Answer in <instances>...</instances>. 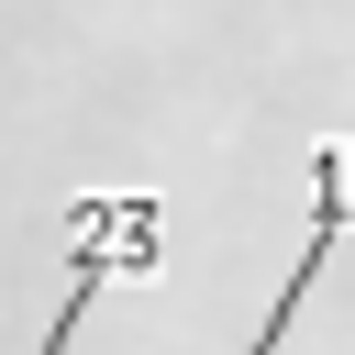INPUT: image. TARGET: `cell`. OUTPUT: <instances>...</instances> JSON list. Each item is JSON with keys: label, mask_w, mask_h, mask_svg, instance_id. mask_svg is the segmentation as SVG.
Returning <instances> with one entry per match:
<instances>
[{"label": "cell", "mask_w": 355, "mask_h": 355, "mask_svg": "<svg viewBox=\"0 0 355 355\" xmlns=\"http://www.w3.org/2000/svg\"><path fill=\"white\" fill-rule=\"evenodd\" d=\"M144 255H155V200H89V211H78L67 300H55V322H44V344H33V355H67V344H78V322H89V300L111 288V266H144Z\"/></svg>", "instance_id": "obj_1"}, {"label": "cell", "mask_w": 355, "mask_h": 355, "mask_svg": "<svg viewBox=\"0 0 355 355\" xmlns=\"http://www.w3.org/2000/svg\"><path fill=\"white\" fill-rule=\"evenodd\" d=\"M344 222H355V144H322V155H311V244H300V266H288V288L266 300V322H255V344H244V355H277V344H288V322H300L311 277L333 266Z\"/></svg>", "instance_id": "obj_2"}]
</instances>
